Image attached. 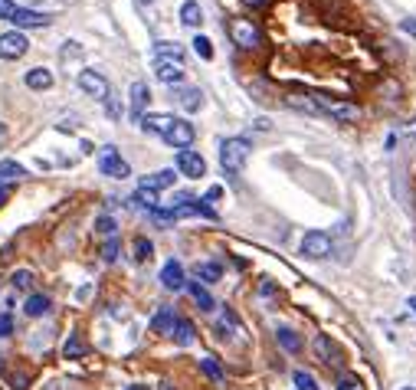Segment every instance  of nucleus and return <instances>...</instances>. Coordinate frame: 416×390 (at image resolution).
<instances>
[{
    "label": "nucleus",
    "mask_w": 416,
    "mask_h": 390,
    "mask_svg": "<svg viewBox=\"0 0 416 390\" xmlns=\"http://www.w3.org/2000/svg\"><path fill=\"white\" fill-rule=\"evenodd\" d=\"M227 30H230V40H233L239 49H259V46H263V30L256 27L249 17H233L227 23Z\"/></svg>",
    "instance_id": "f257e3e1"
},
{
    "label": "nucleus",
    "mask_w": 416,
    "mask_h": 390,
    "mask_svg": "<svg viewBox=\"0 0 416 390\" xmlns=\"http://www.w3.org/2000/svg\"><path fill=\"white\" fill-rule=\"evenodd\" d=\"M246 158H249V141H246V138H227V141L220 145V164H223L227 174L243 171Z\"/></svg>",
    "instance_id": "f03ea898"
},
{
    "label": "nucleus",
    "mask_w": 416,
    "mask_h": 390,
    "mask_svg": "<svg viewBox=\"0 0 416 390\" xmlns=\"http://www.w3.org/2000/svg\"><path fill=\"white\" fill-rule=\"evenodd\" d=\"M315 102L321 109V115H331L335 122H357L361 118V105H351V102H335L328 95H321V92H315Z\"/></svg>",
    "instance_id": "7ed1b4c3"
},
{
    "label": "nucleus",
    "mask_w": 416,
    "mask_h": 390,
    "mask_svg": "<svg viewBox=\"0 0 416 390\" xmlns=\"http://www.w3.org/2000/svg\"><path fill=\"white\" fill-rule=\"evenodd\" d=\"M99 171L105 174V177H115V181H125L128 174H131V167H128V161L121 155H118L115 148H102L99 151Z\"/></svg>",
    "instance_id": "20e7f679"
},
{
    "label": "nucleus",
    "mask_w": 416,
    "mask_h": 390,
    "mask_svg": "<svg viewBox=\"0 0 416 390\" xmlns=\"http://www.w3.org/2000/svg\"><path fill=\"white\" fill-rule=\"evenodd\" d=\"M302 253H305V259H325L331 253V236L321 233V230L305 233L302 236Z\"/></svg>",
    "instance_id": "39448f33"
},
{
    "label": "nucleus",
    "mask_w": 416,
    "mask_h": 390,
    "mask_svg": "<svg viewBox=\"0 0 416 390\" xmlns=\"http://www.w3.org/2000/svg\"><path fill=\"white\" fill-rule=\"evenodd\" d=\"M30 49V40L20 33V30H10V33H0V59H20V56Z\"/></svg>",
    "instance_id": "423d86ee"
},
{
    "label": "nucleus",
    "mask_w": 416,
    "mask_h": 390,
    "mask_svg": "<svg viewBox=\"0 0 416 390\" xmlns=\"http://www.w3.org/2000/svg\"><path fill=\"white\" fill-rule=\"evenodd\" d=\"M79 89L85 92V95H95V99H109V79L102 73H95V69H82L79 73Z\"/></svg>",
    "instance_id": "0eeeda50"
},
{
    "label": "nucleus",
    "mask_w": 416,
    "mask_h": 390,
    "mask_svg": "<svg viewBox=\"0 0 416 390\" xmlns=\"http://www.w3.org/2000/svg\"><path fill=\"white\" fill-rule=\"evenodd\" d=\"M194 138H197V131H194V125L190 122H184V118H177L171 125V131L164 135V141L171 148H181V151H187L190 145H194Z\"/></svg>",
    "instance_id": "6e6552de"
},
{
    "label": "nucleus",
    "mask_w": 416,
    "mask_h": 390,
    "mask_svg": "<svg viewBox=\"0 0 416 390\" xmlns=\"http://www.w3.org/2000/svg\"><path fill=\"white\" fill-rule=\"evenodd\" d=\"M177 171H181L184 177H194V181H197V177L207 174V161H203L197 151L187 148V151H177Z\"/></svg>",
    "instance_id": "1a4fd4ad"
},
{
    "label": "nucleus",
    "mask_w": 416,
    "mask_h": 390,
    "mask_svg": "<svg viewBox=\"0 0 416 390\" xmlns=\"http://www.w3.org/2000/svg\"><path fill=\"white\" fill-rule=\"evenodd\" d=\"M161 285L167 292H181L187 289V273H184V266L177 263V259H167L161 269Z\"/></svg>",
    "instance_id": "9d476101"
},
{
    "label": "nucleus",
    "mask_w": 416,
    "mask_h": 390,
    "mask_svg": "<svg viewBox=\"0 0 416 390\" xmlns=\"http://www.w3.org/2000/svg\"><path fill=\"white\" fill-rule=\"evenodd\" d=\"M285 105L295 112H305V115H321V109H318V102H315V92H302V89L285 92Z\"/></svg>",
    "instance_id": "9b49d317"
},
{
    "label": "nucleus",
    "mask_w": 416,
    "mask_h": 390,
    "mask_svg": "<svg viewBox=\"0 0 416 390\" xmlns=\"http://www.w3.org/2000/svg\"><path fill=\"white\" fill-rule=\"evenodd\" d=\"M49 13H40V10H27V7H17L13 13H10L7 23H13V27H49Z\"/></svg>",
    "instance_id": "f8f14e48"
},
{
    "label": "nucleus",
    "mask_w": 416,
    "mask_h": 390,
    "mask_svg": "<svg viewBox=\"0 0 416 390\" xmlns=\"http://www.w3.org/2000/svg\"><path fill=\"white\" fill-rule=\"evenodd\" d=\"M154 76H158L164 85H181L184 82V63H174V59H154Z\"/></svg>",
    "instance_id": "ddd939ff"
},
{
    "label": "nucleus",
    "mask_w": 416,
    "mask_h": 390,
    "mask_svg": "<svg viewBox=\"0 0 416 390\" xmlns=\"http://www.w3.org/2000/svg\"><path fill=\"white\" fill-rule=\"evenodd\" d=\"M174 181H177V174L171 171V167H164V171H154V174H148V177H141V191H151V194H158V191H167V187H174Z\"/></svg>",
    "instance_id": "4468645a"
},
{
    "label": "nucleus",
    "mask_w": 416,
    "mask_h": 390,
    "mask_svg": "<svg viewBox=\"0 0 416 390\" xmlns=\"http://www.w3.org/2000/svg\"><path fill=\"white\" fill-rule=\"evenodd\" d=\"M177 122L174 115H158V112H145V118H141V128L145 131H151V135H167L171 131V125Z\"/></svg>",
    "instance_id": "2eb2a0df"
},
{
    "label": "nucleus",
    "mask_w": 416,
    "mask_h": 390,
    "mask_svg": "<svg viewBox=\"0 0 416 390\" xmlns=\"http://www.w3.org/2000/svg\"><path fill=\"white\" fill-rule=\"evenodd\" d=\"M148 102H151V89H148L145 82H135V85H131V118H135V122L145 118Z\"/></svg>",
    "instance_id": "dca6fc26"
},
{
    "label": "nucleus",
    "mask_w": 416,
    "mask_h": 390,
    "mask_svg": "<svg viewBox=\"0 0 416 390\" xmlns=\"http://www.w3.org/2000/svg\"><path fill=\"white\" fill-rule=\"evenodd\" d=\"M171 338H174V345L187 348V345H194V338H197V328H194V321H187V318H177V321H174Z\"/></svg>",
    "instance_id": "f3484780"
},
{
    "label": "nucleus",
    "mask_w": 416,
    "mask_h": 390,
    "mask_svg": "<svg viewBox=\"0 0 416 390\" xmlns=\"http://www.w3.org/2000/svg\"><path fill=\"white\" fill-rule=\"evenodd\" d=\"M49 305H53V302H49V295H40V292H33V295L23 302V312H27L30 318H43L46 312H49Z\"/></svg>",
    "instance_id": "a211bd4d"
},
{
    "label": "nucleus",
    "mask_w": 416,
    "mask_h": 390,
    "mask_svg": "<svg viewBox=\"0 0 416 390\" xmlns=\"http://www.w3.org/2000/svg\"><path fill=\"white\" fill-rule=\"evenodd\" d=\"M181 23L190 30H197L200 23H203V10H200L197 0H187V4L181 7Z\"/></svg>",
    "instance_id": "6ab92c4d"
},
{
    "label": "nucleus",
    "mask_w": 416,
    "mask_h": 390,
    "mask_svg": "<svg viewBox=\"0 0 416 390\" xmlns=\"http://www.w3.org/2000/svg\"><path fill=\"white\" fill-rule=\"evenodd\" d=\"M177 102H181L184 112H200L203 109V95H200V89H177Z\"/></svg>",
    "instance_id": "aec40b11"
},
{
    "label": "nucleus",
    "mask_w": 416,
    "mask_h": 390,
    "mask_svg": "<svg viewBox=\"0 0 416 390\" xmlns=\"http://www.w3.org/2000/svg\"><path fill=\"white\" fill-rule=\"evenodd\" d=\"M194 276H197L200 282H210V285H213V282L223 279V266L220 263H197L194 266Z\"/></svg>",
    "instance_id": "412c9836"
},
{
    "label": "nucleus",
    "mask_w": 416,
    "mask_h": 390,
    "mask_svg": "<svg viewBox=\"0 0 416 390\" xmlns=\"http://www.w3.org/2000/svg\"><path fill=\"white\" fill-rule=\"evenodd\" d=\"M174 321H177V315H174L171 309H161L158 315L151 318V331H158V335H171V331H174Z\"/></svg>",
    "instance_id": "4be33fe9"
},
{
    "label": "nucleus",
    "mask_w": 416,
    "mask_h": 390,
    "mask_svg": "<svg viewBox=\"0 0 416 390\" xmlns=\"http://www.w3.org/2000/svg\"><path fill=\"white\" fill-rule=\"evenodd\" d=\"M30 85V89H37V92H43V89H49V85H53V73H49V69H43V66H40V69H30L27 73V79H23Z\"/></svg>",
    "instance_id": "5701e85b"
},
{
    "label": "nucleus",
    "mask_w": 416,
    "mask_h": 390,
    "mask_svg": "<svg viewBox=\"0 0 416 390\" xmlns=\"http://www.w3.org/2000/svg\"><path fill=\"white\" fill-rule=\"evenodd\" d=\"M187 292L194 295V302H197V309L200 312H213V295H210L200 282H187Z\"/></svg>",
    "instance_id": "b1692460"
},
{
    "label": "nucleus",
    "mask_w": 416,
    "mask_h": 390,
    "mask_svg": "<svg viewBox=\"0 0 416 390\" xmlns=\"http://www.w3.org/2000/svg\"><path fill=\"white\" fill-rule=\"evenodd\" d=\"M154 59H174V63H184V46L158 43V46H154Z\"/></svg>",
    "instance_id": "393cba45"
},
{
    "label": "nucleus",
    "mask_w": 416,
    "mask_h": 390,
    "mask_svg": "<svg viewBox=\"0 0 416 390\" xmlns=\"http://www.w3.org/2000/svg\"><path fill=\"white\" fill-rule=\"evenodd\" d=\"M275 338H279V345L285 348V351H292V354L302 351V338L295 335L292 328H279V331H275Z\"/></svg>",
    "instance_id": "a878e982"
},
{
    "label": "nucleus",
    "mask_w": 416,
    "mask_h": 390,
    "mask_svg": "<svg viewBox=\"0 0 416 390\" xmlns=\"http://www.w3.org/2000/svg\"><path fill=\"white\" fill-rule=\"evenodd\" d=\"M315 358H318V361H325V364L335 361V345H331V338H328V335H318L315 338Z\"/></svg>",
    "instance_id": "bb28decb"
},
{
    "label": "nucleus",
    "mask_w": 416,
    "mask_h": 390,
    "mask_svg": "<svg viewBox=\"0 0 416 390\" xmlns=\"http://www.w3.org/2000/svg\"><path fill=\"white\" fill-rule=\"evenodd\" d=\"M131 249H135V263H148L151 259V253H154V246H151V240H145V236H135V243H131Z\"/></svg>",
    "instance_id": "cd10ccee"
},
{
    "label": "nucleus",
    "mask_w": 416,
    "mask_h": 390,
    "mask_svg": "<svg viewBox=\"0 0 416 390\" xmlns=\"http://www.w3.org/2000/svg\"><path fill=\"white\" fill-rule=\"evenodd\" d=\"M27 174V167L17 161H0V181H17V177H23Z\"/></svg>",
    "instance_id": "c85d7f7f"
},
{
    "label": "nucleus",
    "mask_w": 416,
    "mask_h": 390,
    "mask_svg": "<svg viewBox=\"0 0 416 390\" xmlns=\"http://www.w3.org/2000/svg\"><path fill=\"white\" fill-rule=\"evenodd\" d=\"M217 328H220V335H233V331H239V321H236V315L227 309V312H223V315H220Z\"/></svg>",
    "instance_id": "c756f323"
},
{
    "label": "nucleus",
    "mask_w": 416,
    "mask_h": 390,
    "mask_svg": "<svg viewBox=\"0 0 416 390\" xmlns=\"http://www.w3.org/2000/svg\"><path fill=\"white\" fill-rule=\"evenodd\" d=\"M194 53H197L200 59H207V63H210V59H213V43H210L207 37H200V33H197V37H194Z\"/></svg>",
    "instance_id": "7c9ffc66"
},
{
    "label": "nucleus",
    "mask_w": 416,
    "mask_h": 390,
    "mask_svg": "<svg viewBox=\"0 0 416 390\" xmlns=\"http://www.w3.org/2000/svg\"><path fill=\"white\" fill-rule=\"evenodd\" d=\"M138 203V207H148V210H158V194H151V191H141L138 187L135 191V197H131Z\"/></svg>",
    "instance_id": "2f4dec72"
},
{
    "label": "nucleus",
    "mask_w": 416,
    "mask_h": 390,
    "mask_svg": "<svg viewBox=\"0 0 416 390\" xmlns=\"http://www.w3.org/2000/svg\"><path fill=\"white\" fill-rule=\"evenodd\" d=\"M292 381H295V390H318L315 377H311L308 371H295L292 374Z\"/></svg>",
    "instance_id": "473e14b6"
},
{
    "label": "nucleus",
    "mask_w": 416,
    "mask_h": 390,
    "mask_svg": "<svg viewBox=\"0 0 416 390\" xmlns=\"http://www.w3.org/2000/svg\"><path fill=\"white\" fill-rule=\"evenodd\" d=\"M63 354H66V358H82V354H85V345H82V338H79V335L69 338V341H66V348H63Z\"/></svg>",
    "instance_id": "72a5a7b5"
},
{
    "label": "nucleus",
    "mask_w": 416,
    "mask_h": 390,
    "mask_svg": "<svg viewBox=\"0 0 416 390\" xmlns=\"http://www.w3.org/2000/svg\"><path fill=\"white\" fill-rule=\"evenodd\" d=\"M10 282H13V289H30L33 285V273L30 269H17V273L10 276Z\"/></svg>",
    "instance_id": "f704fd0d"
},
{
    "label": "nucleus",
    "mask_w": 416,
    "mask_h": 390,
    "mask_svg": "<svg viewBox=\"0 0 416 390\" xmlns=\"http://www.w3.org/2000/svg\"><path fill=\"white\" fill-rule=\"evenodd\" d=\"M200 367H203V371H207L217 384H223V367H220V364L213 361V358H203V361H200Z\"/></svg>",
    "instance_id": "c9c22d12"
},
{
    "label": "nucleus",
    "mask_w": 416,
    "mask_h": 390,
    "mask_svg": "<svg viewBox=\"0 0 416 390\" xmlns=\"http://www.w3.org/2000/svg\"><path fill=\"white\" fill-rule=\"evenodd\" d=\"M102 259H105V263H115L118 259V236H109V240H105V246H102Z\"/></svg>",
    "instance_id": "e433bc0d"
},
{
    "label": "nucleus",
    "mask_w": 416,
    "mask_h": 390,
    "mask_svg": "<svg viewBox=\"0 0 416 390\" xmlns=\"http://www.w3.org/2000/svg\"><path fill=\"white\" fill-rule=\"evenodd\" d=\"M115 220L112 217H105V213H102L99 220H95V233H102V236H115Z\"/></svg>",
    "instance_id": "4c0bfd02"
},
{
    "label": "nucleus",
    "mask_w": 416,
    "mask_h": 390,
    "mask_svg": "<svg viewBox=\"0 0 416 390\" xmlns=\"http://www.w3.org/2000/svg\"><path fill=\"white\" fill-rule=\"evenodd\" d=\"M7 335H13V318L4 312V315H0V338H7Z\"/></svg>",
    "instance_id": "58836bf2"
},
{
    "label": "nucleus",
    "mask_w": 416,
    "mask_h": 390,
    "mask_svg": "<svg viewBox=\"0 0 416 390\" xmlns=\"http://www.w3.org/2000/svg\"><path fill=\"white\" fill-rule=\"evenodd\" d=\"M17 10V4L13 0H0V20H10V13Z\"/></svg>",
    "instance_id": "ea45409f"
},
{
    "label": "nucleus",
    "mask_w": 416,
    "mask_h": 390,
    "mask_svg": "<svg viewBox=\"0 0 416 390\" xmlns=\"http://www.w3.org/2000/svg\"><path fill=\"white\" fill-rule=\"evenodd\" d=\"M335 387H338V390H354V387H357V381H354V377H341Z\"/></svg>",
    "instance_id": "a19ab883"
},
{
    "label": "nucleus",
    "mask_w": 416,
    "mask_h": 390,
    "mask_svg": "<svg viewBox=\"0 0 416 390\" xmlns=\"http://www.w3.org/2000/svg\"><path fill=\"white\" fill-rule=\"evenodd\" d=\"M400 27H403V30H407V33H413V37H416V20H403Z\"/></svg>",
    "instance_id": "79ce46f5"
},
{
    "label": "nucleus",
    "mask_w": 416,
    "mask_h": 390,
    "mask_svg": "<svg viewBox=\"0 0 416 390\" xmlns=\"http://www.w3.org/2000/svg\"><path fill=\"white\" fill-rule=\"evenodd\" d=\"M7 197H10V187H4V184H0V203H4Z\"/></svg>",
    "instance_id": "37998d69"
},
{
    "label": "nucleus",
    "mask_w": 416,
    "mask_h": 390,
    "mask_svg": "<svg viewBox=\"0 0 416 390\" xmlns=\"http://www.w3.org/2000/svg\"><path fill=\"white\" fill-rule=\"evenodd\" d=\"M246 4H249V7H266L269 0H246Z\"/></svg>",
    "instance_id": "c03bdc74"
},
{
    "label": "nucleus",
    "mask_w": 416,
    "mask_h": 390,
    "mask_svg": "<svg viewBox=\"0 0 416 390\" xmlns=\"http://www.w3.org/2000/svg\"><path fill=\"white\" fill-rule=\"evenodd\" d=\"M4 141H7V128L0 125V148H4Z\"/></svg>",
    "instance_id": "a18cd8bd"
},
{
    "label": "nucleus",
    "mask_w": 416,
    "mask_h": 390,
    "mask_svg": "<svg viewBox=\"0 0 416 390\" xmlns=\"http://www.w3.org/2000/svg\"><path fill=\"white\" fill-rule=\"evenodd\" d=\"M407 305H410V312L416 315V295H410V302H407Z\"/></svg>",
    "instance_id": "49530a36"
},
{
    "label": "nucleus",
    "mask_w": 416,
    "mask_h": 390,
    "mask_svg": "<svg viewBox=\"0 0 416 390\" xmlns=\"http://www.w3.org/2000/svg\"><path fill=\"white\" fill-rule=\"evenodd\" d=\"M128 390H148V387H145V384H131V387H128Z\"/></svg>",
    "instance_id": "de8ad7c7"
},
{
    "label": "nucleus",
    "mask_w": 416,
    "mask_h": 390,
    "mask_svg": "<svg viewBox=\"0 0 416 390\" xmlns=\"http://www.w3.org/2000/svg\"><path fill=\"white\" fill-rule=\"evenodd\" d=\"M161 390H171V384H161Z\"/></svg>",
    "instance_id": "09e8293b"
},
{
    "label": "nucleus",
    "mask_w": 416,
    "mask_h": 390,
    "mask_svg": "<svg viewBox=\"0 0 416 390\" xmlns=\"http://www.w3.org/2000/svg\"><path fill=\"white\" fill-rule=\"evenodd\" d=\"M400 390H416V387H400Z\"/></svg>",
    "instance_id": "8fccbe9b"
}]
</instances>
